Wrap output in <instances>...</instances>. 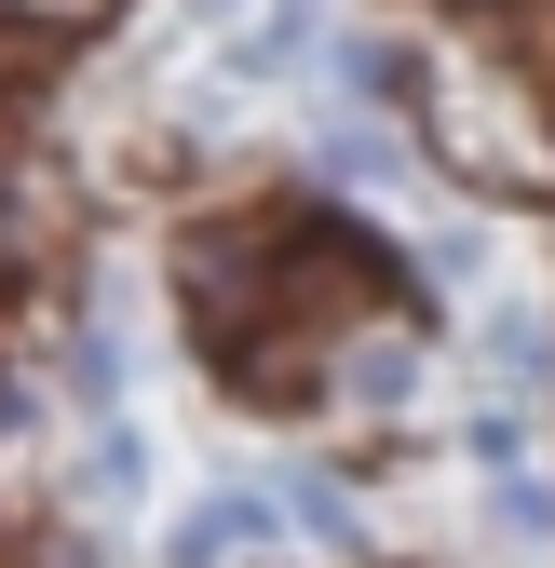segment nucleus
<instances>
[{
    "mask_svg": "<svg viewBox=\"0 0 555 568\" xmlns=\"http://www.w3.org/2000/svg\"><path fill=\"white\" fill-rule=\"evenodd\" d=\"M271 257H285V231H271V244H258V231H190V244H176V284L203 298L190 325L218 338V352H244V312H258V271H271Z\"/></svg>",
    "mask_w": 555,
    "mask_h": 568,
    "instance_id": "1",
    "label": "nucleus"
},
{
    "mask_svg": "<svg viewBox=\"0 0 555 568\" xmlns=\"http://www.w3.org/2000/svg\"><path fill=\"white\" fill-rule=\"evenodd\" d=\"M285 515H299L312 541H353V501H339V487H325V474H299V487H285Z\"/></svg>",
    "mask_w": 555,
    "mask_h": 568,
    "instance_id": "8",
    "label": "nucleus"
},
{
    "mask_svg": "<svg viewBox=\"0 0 555 568\" xmlns=\"http://www.w3.org/2000/svg\"><path fill=\"white\" fill-rule=\"evenodd\" d=\"M312 41H325V0H271V14L244 28V68H299Z\"/></svg>",
    "mask_w": 555,
    "mask_h": 568,
    "instance_id": "4",
    "label": "nucleus"
},
{
    "mask_svg": "<svg viewBox=\"0 0 555 568\" xmlns=\"http://www.w3.org/2000/svg\"><path fill=\"white\" fill-rule=\"evenodd\" d=\"M244 541H271V501H258V487H218V501H190L163 528V568H231Z\"/></svg>",
    "mask_w": 555,
    "mask_h": 568,
    "instance_id": "2",
    "label": "nucleus"
},
{
    "mask_svg": "<svg viewBox=\"0 0 555 568\" xmlns=\"http://www.w3.org/2000/svg\"><path fill=\"white\" fill-rule=\"evenodd\" d=\"M109 0H0V28H28V41H68V28H95Z\"/></svg>",
    "mask_w": 555,
    "mask_h": 568,
    "instance_id": "7",
    "label": "nucleus"
},
{
    "mask_svg": "<svg viewBox=\"0 0 555 568\" xmlns=\"http://www.w3.org/2000/svg\"><path fill=\"white\" fill-rule=\"evenodd\" d=\"M203 14H231V0H203Z\"/></svg>",
    "mask_w": 555,
    "mask_h": 568,
    "instance_id": "9",
    "label": "nucleus"
},
{
    "mask_svg": "<svg viewBox=\"0 0 555 568\" xmlns=\"http://www.w3.org/2000/svg\"><path fill=\"white\" fill-rule=\"evenodd\" d=\"M339 393H353V406H406V393H421V338L353 325V352H339Z\"/></svg>",
    "mask_w": 555,
    "mask_h": 568,
    "instance_id": "3",
    "label": "nucleus"
},
{
    "mask_svg": "<svg viewBox=\"0 0 555 568\" xmlns=\"http://www.w3.org/2000/svg\"><path fill=\"white\" fill-rule=\"evenodd\" d=\"M502 528H515V541H528V555H542V541H555V487H542V474H502Z\"/></svg>",
    "mask_w": 555,
    "mask_h": 568,
    "instance_id": "6",
    "label": "nucleus"
},
{
    "mask_svg": "<svg viewBox=\"0 0 555 568\" xmlns=\"http://www.w3.org/2000/svg\"><path fill=\"white\" fill-rule=\"evenodd\" d=\"M474 460H488V474H515V460H528V406H515V393L474 406Z\"/></svg>",
    "mask_w": 555,
    "mask_h": 568,
    "instance_id": "5",
    "label": "nucleus"
}]
</instances>
